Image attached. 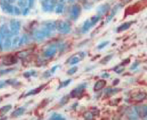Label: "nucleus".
Here are the masks:
<instances>
[{"instance_id": "a18cd8bd", "label": "nucleus", "mask_w": 147, "mask_h": 120, "mask_svg": "<svg viewBox=\"0 0 147 120\" xmlns=\"http://www.w3.org/2000/svg\"><path fill=\"white\" fill-rule=\"evenodd\" d=\"M119 79H116L113 81V85H116V84H119Z\"/></svg>"}, {"instance_id": "473e14b6", "label": "nucleus", "mask_w": 147, "mask_h": 120, "mask_svg": "<svg viewBox=\"0 0 147 120\" xmlns=\"http://www.w3.org/2000/svg\"><path fill=\"white\" fill-rule=\"evenodd\" d=\"M5 82H6V83H7V84H9L13 85V84H15L16 83H18V81H17L16 79H9V80L6 81Z\"/></svg>"}, {"instance_id": "ddd939ff", "label": "nucleus", "mask_w": 147, "mask_h": 120, "mask_svg": "<svg viewBox=\"0 0 147 120\" xmlns=\"http://www.w3.org/2000/svg\"><path fill=\"white\" fill-rule=\"evenodd\" d=\"M138 113L136 111L135 109H131L129 115H128V119L129 120H138Z\"/></svg>"}, {"instance_id": "de8ad7c7", "label": "nucleus", "mask_w": 147, "mask_h": 120, "mask_svg": "<svg viewBox=\"0 0 147 120\" xmlns=\"http://www.w3.org/2000/svg\"><path fill=\"white\" fill-rule=\"evenodd\" d=\"M58 67H59L58 66H53V68L51 69V72H54V71H55V70H56Z\"/></svg>"}, {"instance_id": "cd10ccee", "label": "nucleus", "mask_w": 147, "mask_h": 120, "mask_svg": "<svg viewBox=\"0 0 147 120\" xmlns=\"http://www.w3.org/2000/svg\"><path fill=\"white\" fill-rule=\"evenodd\" d=\"M145 96L146 95L143 94V93H139L138 95H137L135 97V100H138V101H140V100H142L145 98Z\"/></svg>"}, {"instance_id": "f03ea898", "label": "nucleus", "mask_w": 147, "mask_h": 120, "mask_svg": "<svg viewBox=\"0 0 147 120\" xmlns=\"http://www.w3.org/2000/svg\"><path fill=\"white\" fill-rule=\"evenodd\" d=\"M56 29L60 34H67L71 31V26L70 24L65 21H60L56 22Z\"/></svg>"}, {"instance_id": "ea45409f", "label": "nucleus", "mask_w": 147, "mask_h": 120, "mask_svg": "<svg viewBox=\"0 0 147 120\" xmlns=\"http://www.w3.org/2000/svg\"><path fill=\"white\" fill-rule=\"evenodd\" d=\"M24 77H26V78H29L30 76H32L31 75V71H26L24 73Z\"/></svg>"}, {"instance_id": "f257e3e1", "label": "nucleus", "mask_w": 147, "mask_h": 120, "mask_svg": "<svg viewBox=\"0 0 147 120\" xmlns=\"http://www.w3.org/2000/svg\"><path fill=\"white\" fill-rule=\"evenodd\" d=\"M51 31L44 26L40 29L36 30L34 32L33 37L36 41L40 42V41H42L43 39H45L46 38L48 37L49 36H51Z\"/></svg>"}, {"instance_id": "393cba45", "label": "nucleus", "mask_w": 147, "mask_h": 120, "mask_svg": "<svg viewBox=\"0 0 147 120\" xmlns=\"http://www.w3.org/2000/svg\"><path fill=\"white\" fill-rule=\"evenodd\" d=\"M84 118L86 120H93V114L91 111H86L84 114Z\"/></svg>"}, {"instance_id": "6e6552de", "label": "nucleus", "mask_w": 147, "mask_h": 120, "mask_svg": "<svg viewBox=\"0 0 147 120\" xmlns=\"http://www.w3.org/2000/svg\"><path fill=\"white\" fill-rule=\"evenodd\" d=\"M57 50H58V45H56V44L55 45H51L46 50V51L44 52V55L47 57H51L56 53Z\"/></svg>"}, {"instance_id": "20e7f679", "label": "nucleus", "mask_w": 147, "mask_h": 120, "mask_svg": "<svg viewBox=\"0 0 147 120\" xmlns=\"http://www.w3.org/2000/svg\"><path fill=\"white\" fill-rule=\"evenodd\" d=\"M42 7L43 11L52 12L55 7L54 0H43L42 2Z\"/></svg>"}, {"instance_id": "9d476101", "label": "nucleus", "mask_w": 147, "mask_h": 120, "mask_svg": "<svg viewBox=\"0 0 147 120\" xmlns=\"http://www.w3.org/2000/svg\"><path fill=\"white\" fill-rule=\"evenodd\" d=\"M132 24H133V21L125 22V23H122L121 26H119L118 28H116V31L118 33H119V32H122L124 31H126V30H127L131 26Z\"/></svg>"}, {"instance_id": "423d86ee", "label": "nucleus", "mask_w": 147, "mask_h": 120, "mask_svg": "<svg viewBox=\"0 0 147 120\" xmlns=\"http://www.w3.org/2000/svg\"><path fill=\"white\" fill-rule=\"evenodd\" d=\"M20 27L21 23L17 20H12L10 23V28H11V31L13 34L18 35L20 31Z\"/></svg>"}, {"instance_id": "f3484780", "label": "nucleus", "mask_w": 147, "mask_h": 120, "mask_svg": "<svg viewBox=\"0 0 147 120\" xmlns=\"http://www.w3.org/2000/svg\"><path fill=\"white\" fill-rule=\"evenodd\" d=\"M12 109L11 105H7L0 109V116H4L6 113H7Z\"/></svg>"}, {"instance_id": "37998d69", "label": "nucleus", "mask_w": 147, "mask_h": 120, "mask_svg": "<svg viewBox=\"0 0 147 120\" xmlns=\"http://www.w3.org/2000/svg\"><path fill=\"white\" fill-rule=\"evenodd\" d=\"M10 45H11V42L10 39H7V42H6V47H10Z\"/></svg>"}, {"instance_id": "1a4fd4ad", "label": "nucleus", "mask_w": 147, "mask_h": 120, "mask_svg": "<svg viewBox=\"0 0 147 120\" xmlns=\"http://www.w3.org/2000/svg\"><path fill=\"white\" fill-rule=\"evenodd\" d=\"M16 63H17V59L14 56H12V55H8L7 57H5L4 61H3V63L6 66L12 65Z\"/></svg>"}, {"instance_id": "3c124183", "label": "nucleus", "mask_w": 147, "mask_h": 120, "mask_svg": "<svg viewBox=\"0 0 147 120\" xmlns=\"http://www.w3.org/2000/svg\"><path fill=\"white\" fill-rule=\"evenodd\" d=\"M97 1H99V0H97Z\"/></svg>"}, {"instance_id": "7ed1b4c3", "label": "nucleus", "mask_w": 147, "mask_h": 120, "mask_svg": "<svg viewBox=\"0 0 147 120\" xmlns=\"http://www.w3.org/2000/svg\"><path fill=\"white\" fill-rule=\"evenodd\" d=\"M81 12V7L79 5H72L70 10V17L73 21H77Z\"/></svg>"}, {"instance_id": "c85d7f7f", "label": "nucleus", "mask_w": 147, "mask_h": 120, "mask_svg": "<svg viewBox=\"0 0 147 120\" xmlns=\"http://www.w3.org/2000/svg\"><path fill=\"white\" fill-rule=\"evenodd\" d=\"M77 71H78V67H77V66H74L73 68H70V70H68L67 73V74H69V75H72V74H73V73H75Z\"/></svg>"}, {"instance_id": "72a5a7b5", "label": "nucleus", "mask_w": 147, "mask_h": 120, "mask_svg": "<svg viewBox=\"0 0 147 120\" xmlns=\"http://www.w3.org/2000/svg\"><path fill=\"white\" fill-rule=\"evenodd\" d=\"M29 13V7H24L22 14L24 15V16H27Z\"/></svg>"}, {"instance_id": "c756f323", "label": "nucleus", "mask_w": 147, "mask_h": 120, "mask_svg": "<svg viewBox=\"0 0 147 120\" xmlns=\"http://www.w3.org/2000/svg\"><path fill=\"white\" fill-rule=\"evenodd\" d=\"M70 82H71V80L70 79H68V80H66V81H65V82H62L61 84H60V86H59V88H62V87H66V86H67L70 83Z\"/></svg>"}, {"instance_id": "4468645a", "label": "nucleus", "mask_w": 147, "mask_h": 120, "mask_svg": "<svg viewBox=\"0 0 147 120\" xmlns=\"http://www.w3.org/2000/svg\"><path fill=\"white\" fill-rule=\"evenodd\" d=\"M119 5H116L113 9H112V10H111V14L109 15V16H108V18H107V19H106V23H108V22H110L111 21V20L113 18V17L115 16V15L116 14V12H117V11H118V10H119Z\"/></svg>"}, {"instance_id": "09e8293b", "label": "nucleus", "mask_w": 147, "mask_h": 120, "mask_svg": "<svg viewBox=\"0 0 147 120\" xmlns=\"http://www.w3.org/2000/svg\"><path fill=\"white\" fill-rule=\"evenodd\" d=\"M1 100H2V98H0V102H1Z\"/></svg>"}, {"instance_id": "49530a36", "label": "nucleus", "mask_w": 147, "mask_h": 120, "mask_svg": "<svg viewBox=\"0 0 147 120\" xmlns=\"http://www.w3.org/2000/svg\"><path fill=\"white\" fill-rule=\"evenodd\" d=\"M45 77H50L51 76V73H50V71H47L46 73H45Z\"/></svg>"}, {"instance_id": "e433bc0d", "label": "nucleus", "mask_w": 147, "mask_h": 120, "mask_svg": "<svg viewBox=\"0 0 147 120\" xmlns=\"http://www.w3.org/2000/svg\"><path fill=\"white\" fill-rule=\"evenodd\" d=\"M67 101H68V98H67V97H64V98L61 100V101H60L61 105H64V104H65L66 103H67Z\"/></svg>"}, {"instance_id": "a878e982", "label": "nucleus", "mask_w": 147, "mask_h": 120, "mask_svg": "<svg viewBox=\"0 0 147 120\" xmlns=\"http://www.w3.org/2000/svg\"><path fill=\"white\" fill-rule=\"evenodd\" d=\"M29 54V52L28 51H21V52H19L18 53V56L21 58H24L26 56H28Z\"/></svg>"}, {"instance_id": "4be33fe9", "label": "nucleus", "mask_w": 147, "mask_h": 120, "mask_svg": "<svg viewBox=\"0 0 147 120\" xmlns=\"http://www.w3.org/2000/svg\"><path fill=\"white\" fill-rule=\"evenodd\" d=\"M50 120H65V118L59 114H53Z\"/></svg>"}, {"instance_id": "a211bd4d", "label": "nucleus", "mask_w": 147, "mask_h": 120, "mask_svg": "<svg viewBox=\"0 0 147 120\" xmlns=\"http://www.w3.org/2000/svg\"><path fill=\"white\" fill-rule=\"evenodd\" d=\"M44 87V85H42V86H40V87H39L38 88H36V89H32V90H30L29 91L27 94H26V96H29V95H35V94H37V93H40L41 90H42V89Z\"/></svg>"}, {"instance_id": "79ce46f5", "label": "nucleus", "mask_w": 147, "mask_h": 120, "mask_svg": "<svg viewBox=\"0 0 147 120\" xmlns=\"http://www.w3.org/2000/svg\"><path fill=\"white\" fill-rule=\"evenodd\" d=\"M110 77V74L108 73H102V78H108Z\"/></svg>"}, {"instance_id": "2eb2a0df", "label": "nucleus", "mask_w": 147, "mask_h": 120, "mask_svg": "<svg viewBox=\"0 0 147 120\" xmlns=\"http://www.w3.org/2000/svg\"><path fill=\"white\" fill-rule=\"evenodd\" d=\"M56 22L51 21H48L44 26H45L46 28H47L49 31H53V30L56 29Z\"/></svg>"}, {"instance_id": "39448f33", "label": "nucleus", "mask_w": 147, "mask_h": 120, "mask_svg": "<svg viewBox=\"0 0 147 120\" xmlns=\"http://www.w3.org/2000/svg\"><path fill=\"white\" fill-rule=\"evenodd\" d=\"M111 9V6L110 4L108 3H104L100 6H98L96 9L97 16H104L107 12H108V11Z\"/></svg>"}, {"instance_id": "0eeeda50", "label": "nucleus", "mask_w": 147, "mask_h": 120, "mask_svg": "<svg viewBox=\"0 0 147 120\" xmlns=\"http://www.w3.org/2000/svg\"><path fill=\"white\" fill-rule=\"evenodd\" d=\"M86 87V84H83V85H80L79 87H78L77 88H76L75 89L71 92L70 93V96L72 98H78L80 96L82 95L83 90H84V88Z\"/></svg>"}, {"instance_id": "c03bdc74", "label": "nucleus", "mask_w": 147, "mask_h": 120, "mask_svg": "<svg viewBox=\"0 0 147 120\" xmlns=\"http://www.w3.org/2000/svg\"><path fill=\"white\" fill-rule=\"evenodd\" d=\"M5 82H3V81H0V88H2L5 86Z\"/></svg>"}, {"instance_id": "a19ab883", "label": "nucleus", "mask_w": 147, "mask_h": 120, "mask_svg": "<svg viewBox=\"0 0 147 120\" xmlns=\"http://www.w3.org/2000/svg\"><path fill=\"white\" fill-rule=\"evenodd\" d=\"M119 68V69H115V71H116V73H122V72L124 71V67H122L121 68Z\"/></svg>"}, {"instance_id": "6ab92c4d", "label": "nucleus", "mask_w": 147, "mask_h": 120, "mask_svg": "<svg viewBox=\"0 0 147 120\" xmlns=\"http://www.w3.org/2000/svg\"><path fill=\"white\" fill-rule=\"evenodd\" d=\"M25 109L23 108V107H21V108H18V109H16L15 111L12 114V116H15V117H17V116H21L24 112Z\"/></svg>"}, {"instance_id": "f704fd0d", "label": "nucleus", "mask_w": 147, "mask_h": 120, "mask_svg": "<svg viewBox=\"0 0 147 120\" xmlns=\"http://www.w3.org/2000/svg\"><path fill=\"white\" fill-rule=\"evenodd\" d=\"M18 5L21 7H26V0H20Z\"/></svg>"}, {"instance_id": "2f4dec72", "label": "nucleus", "mask_w": 147, "mask_h": 120, "mask_svg": "<svg viewBox=\"0 0 147 120\" xmlns=\"http://www.w3.org/2000/svg\"><path fill=\"white\" fill-rule=\"evenodd\" d=\"M13 12H14V14L17 15V16H18V15L21 14V10L18 7H13Z\"/></svg>"}, {"instance_id": "58836bf2", "label": "nucleus", "mask_w": 147, "mask_h": 120, "mask_svg": "<svg viewBox=\"0 0 147 120\" xmlns=\"http://www.w3.org/2000/svg\"><path fill=\"white\" fill-rule=\"evenodd\" d=\"M139 65V62L138 61H135L133 65H132V66H131V69H135L137 67H138V66Z\"/></svg>"}, {"instance_id": "412c9836", "label": "nucleus", "mask_w": 147, "mask_h": 120, "mask_svg": "<svg viewBox=\"0 0 147 120\" xmlns=\"http://www.w3.org/2000/svg\"><path fill=\"white\" fill-rule=\"evenodd\" d=\"M100 16H92L89 21H90V23H91V25H92V27H93L94 26H95L97 24V23H98V21H100Z\"/></svg>"}, {"instance_id": "7c9ffc66", "label": "nucleus", "mask_w": 147, "mask_h": 120, "mask_svg": "<svg viewBox=\"0 0 147 120\" xmlns=\"http://www.w3.org/2000/svg\"><path fill=\"white\" fill-rule=\"evenodd\" d=\"M18 42H19V38L17 37L16 38H14L13 42H12V44L14 47H18Z\"/></svg>"}, {"instance_id": "aec40b11", "label": "nucleus", "mask_w": 147, "mask_h": 120, "mask_svg": "<svg viewBox=\"0 0 147 120\" xmlns=\"http://www.w3.org/2000/svg\"><path fill=\"white\" fill-rule=\"evenodd\" d=\"M28 42V36L26 34H24L20 39H19V42H18V47H21L24 45Z\"/></svg>"}, {"instance_id": "9b49d317", "label": "nucleus", "mask_w": 147, "mask_h": 120, "mask_svg": "<svg viewBox=\"0 0 147 120\" xmlns=\"http://www.w3.org/2000/svg\"><path fill=\"white\" fill-rule=\"evenodd\" d=\"M92 27V25H91V23H90V21L89 19H87L86 20V21L83 23V25L82 26V28H81V31H82V33L83 34H86L89 31V30L91 29Z\"/></svg>"}, {"instance_id": "c9c22d12", "label": "nucleus", "mask_w": 147, "mask_h": 120, "mask_svg": "<svg viewBox=\"0 0 147 120\" xmlns=\"http://www.w3.org/2000/svg\"><path fill=\"white\" fill-rule=\"evenodd\" d=\"M13 71V69H6V70H0V75H2V74H5L7 72H10V71Z\"/></svg>"}, {"instance_id": "5701e85b", "label": "nucleus", "mask_w": 147, "mask_h": 120, "mask_svg": "<svg viewBox=\"0 0 147 120\" xmlns=\"http://www.w3.org/2000/svg\"><path fill=\"white\" fill-rule=\"evenodd\" d=\"M111 58H112V55H107V56H106V57H104L103 58H102L101 61H100V63H102V64H106L108 62H109L111 60Z\"/></svg>"}, {"instance_id": "b1692460", "label": "nucleus", "mask_w": 147, "mask_h": 120, "mask_svg": "<svg viewBox=\"0 0 147 120\" xmlns=\"http://www.w3.org/2000/svg\"><path fill=\"white\" fill-rule=\"evenodd\" d=\"M110 43L109 41H104V42H102L101 43H100L98 44V46H97V49L98 50H102V49H103L104 47H106L108 44Z\"/></svg>"}, {"instance_id": "f8f14e48", "label": "nucleus", "mask_w": 147, "mask_h": 120, "mask_svg": "<svg viewBox=\"0 0 147 120\" xmlns=\"http://www.w3.org/2000/svg\"><path fill=\"white\" fill-rule=\"evenodd\" d=\"M106 85V82L104 79H100L97 81L94 87V91H99L100 89H102Z\"/></svg>"}, {"instance_id": "dca6fc26", "label": "nucleus", "mask_w": 147, "mask_h": 120, "mask_svg": "<svg viewBox=\"0 0 147 120\" xmlns=\"http://www.w3.org/2000/svg\"><path fill=\"white\" fill-rule=\"evenodd\" d=\"M64 10H65V6L62 3L57 4L55 6V7H54V11H55V12L56 14H62V13H63Z\"/></svg>"}, {"instance_id": "8fccbe9b", "label": "nucleus", "mask_w": 147, "mask_h": 120, "mask_svg": "<svg viewBox=\"0 0 147 120\" xmlns=\"http://www.w3.org/2000/svg\"><path fill=\"white\" fill-rule=\"evenodd\" d=\"M70 1H71V2H72V1H74V0H70Z\"/></svg>"}, {"instance_id": "4c0bfd02", "label": "nucleus", "mask_w": 147, "mask_h": 120, "mask_svg": "<svg viewBox=\"0 0 147 120\" xmlns=\"http://www.w3.org/2000/svg\"><path fill=\"white\" fill-rule=\"evenodd\" d=\"M34 2H35V0H28V5L29 8H32L33 7Z\"/></svg>"}, {"instance_id": "bb28decb", "label": "nucleus", "mask_w": 147, "mask_h": 120, "mask_svg": "<svg viewBox=\"0 0 147 120\" xmlns=\"http://www.w3.org/2000/svg\"><path fill=\"white\" fill-rule=\"evenodd\" d=\"M80 61V58L78 57H73L72 59H71V61H70V64L71 65H75L76 63H78V62Z\"/></svg>"}]
</instances>
